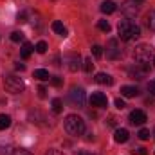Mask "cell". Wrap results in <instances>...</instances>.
Wrapping results in <instances>:
<instances>
[{
	"label": "cell",
	"instance_id": "obj_1",
	"mask_svg": "<svg viewBox=\"0 0 155 155\" xmlns=\"http://www.w3.org/2000/svg\"><path fill=\"white\" fill-rule=\"evenodd\" d=\"M117 31H119V38L124 40V41L137 40L139 36H141V27H139L135 22H132L130 18H126V20L119 22V25H117Z\"/></svg>",
	"mask_w": 155,
	"mask_h": 155
},
{
	"label": "cell",
	"instance_id": "obj_2",
	"mask_svg": "<svg viewBox=\"0 0 155 155\" xmlns=\"http://www.w3.org/2000/svg\"><path fill=\"white\" fill-rule=\"evenodd\" d=\"M65 130L71 135H81L85 132V121L76 114H71L65 117Z\"/></svg>",
	"mask_w": 155,
	"mask_h": 155
},
{
	"label": "cell",
	"instance_id": "obj_3",
	"mask_svg": "<svg viewBox=\"0 0 155 155\" xmlns=\"http://www.w3.org/2000/svg\"><path fill=\"white\" fill-rule=\"evenodd\" d=\"M134 58L135 61L139 63H148L152 58H153V47L148 45V43H141L134 49Z\"/></svg>",
	"mask_w": 155,
	"mask_h": 155
},
{
	"label": "cell",
	"instance_id": "obj_4",
	"mask_svg": "<svg viewBox=\"0 0 155 155\" xmlns=\"http://www.w3.org/2000/svg\"><path fill=\"white\" fill-rule=\"evenodd\" d=\"M4 87H5V90L11 92V94H20V92L25 88L22 78L15 76V74H9V76L4 78Z\"/></svg>",
	"mask_w": 155,
	"mask_h": 155
},
{
	"label": "cell",
	"instance_id": "obj_5",
	"mask_svg": "<svg viewBox=\"0 0 155 155\" xmlns=\"http://www.w3.org/2000/svg\"><path fill=\"white\" fill-rule=\"evenodd\" d=\"M69 101H71V105L72 107H78V108H83L85 107V92H83V88H71V92H69Z\"/></svg>",
	"mask_w": 155,
	"mask_h": 155
},
{
	"label": "cell",
	"instance_id": "obj_6",
	"mask_svg": "<svg viewBox=\"0 0 155 155\" xmlns=\"http://www.w3.org/2000/svg\"><path fill=\"white\" fill-rule=\"evenodd\" d=\"M128 72H130V76L134 78V79H143L150 72V65L148 63H135V67L128 69Z\"/></svg>",
	"mask_w": 155,
	"mask_h": 155
},
{
	"label": "cell",
	"instance_id": "obj_7",
	"mask_svg": "<svg viewBox=\"0 0 155 155\" xmlns=\"http://www.w3.org/2000/svg\"><path fill=\"white\" fill-rule=\"evenodd\" d=\"M121 11H123V15H124L126 18H134V16H137L139 7H137V4H135L134 0H126V2L121 5Z\"/></svg>",
	"mask_w": 155,
	"mask_h": 155
},
{
	"label": "cell",
	"instance_id": "obj_8",
	"mask_svg": "<svg viewBox=\"0 0 155 155\" xmlns=\"http://www.w3.org/2000/svg\"><path fill=\"white\" fill-rule=\"evenodd\" d=\"M107 103H108V99H107V96H105L103 92H94V94L90 96V105H92V107L103 108V107H107Z\"/></svg>",
	"mask_w": 155,
	"mask_h": 155
},
{
	"label": "cell",
	"instance_id": "obj_9",
	"mask_svg": "<svg viewBox=\"0 0 155 155\" xmlns=\"http://www.w3.org/2000/svg\"><path fill=\"white\" fill-rule=\"evenodd\" d=\"M130 123L132 124H144L146 123V114L143 110H132L130 112Z\"/></svg>",
	"mask_w": 155,
	"mask_h": 155
},
{
	"label": "cell",
	"instance_id": "obj_10",
	"mask_svg": "<svg viewBox=\"0 0 155 155\" xmlns=\"http://www.w3.org/2000/svg\"><path fill=\"white\" fill-rule=\"evenodd\" d=\"M107 56H108L110 60H117V58L121 56V49L117 47V40H110L108 49H107Z\"/></svg>",
	"mask_w": 155,
	"mask_h": 155
},
{
	"label": "cell",
	"instance_id": "obj_11",
	"mask_svg": "<svg viewBox=\"0 0 155 155\" xmlns=\"http://www.w3.org/2000/svg\"><path fill=\"white\" fill-rule=\"evenodd\" d=\"M65 61H67V69H69V71L76 72L78 69H79V56H78V54H71V56H67Z\"/></svg>",
	"mask_w": 155,
	"mask_h": 155
},
{
	"label": "cell",
	"instance_id": "obj_12",
	"mask_svg": "<svg viewBox=\"0 0 155 155\" xmlns=\"http://www.w3.org/2000/svg\"><path fill=\"white\" fill-rule=\"evenodd\" d=\"M121 96L123 97H135V96H139V88L132 87V85H124V87H121Z\"/></svg>",
	"mask_w": 155,
	"mask_h": 155
},
{
	"label": "cell",
	"instance_id": "obj_13",
	"mask_svg": "<svg viewBox=\"0 0 155 155\" xmlns=\"http://www.w3.org/2000/svg\"><path fill=\"white\" fill-rule=\"evenodd\" d=\"M128 137H130V134H128V130H126V128H117L116 134H114V141L119 143V144L126 143V141H128Z\"/></svg>",
	"mask_w": 155,
	"mask_h": 155
},
{
	"label": "cell",
	"instance_id": "obj_14",
	"mask_svg": "<svg viewBox=\"0 0 155 155\" xmlns=\"http://www.w3.org/2000/svg\"><path fill=\"white\" fill-rule=\"evenodd\" d=\"M94 79H96V83H99V85H112V83H114V78L110 76V74H105V72H97Z\"/></svg>",
	"mask_w": 155,
	"mask_h": 155
},
{
	"label": "cell",
	"instance_id": "obj_15",
	"mask_svg": "<svg viewBox=\"0 0 155 155\" xmlns=\"http://www.w3.org/2000/svg\"><path fill=\"white\" fill-rule=\"evenodd\" d=\"M116 9H117V5H116V2H112V0H105L101 4V13H105V15H112Z\"/></svg>",
	"mask_w": 155,
	"mask_h": 155
},
{
	"label": "cell",
	"instance_id": "obj_16",
	"mask_svg": "<svg viewBox=\"0 0 155 155\" xmlns=\"http://www.w3.org/2000/svg\"><path fill=\"white\" fill-rule=\"evenodd\" d=\"M52 31H54L56 35H60V36H67V29H65V25H63L60 20L52 22Z\"/></svg>",
	"mask_w": 155,
	"mask_h": 155
},
{
	"label": "cell",
	"instance_id": "obj_17",
	"mask_svg": "<svg viewBox=\"0 0 155 155\" xmlns=\"http://www.w3.org/2000/svg\"><path fill=\"white\" fill-rule=\"evenodd\" d=\"M35 49H33V43H29V41H25L24 45H22V51H20V56L24 58V60H27L29 56H31V52H33Z\"/></svg>",
	"mask_w": 155,
	"mask_h": 155
},
{
	"label": "cell",
	"instance_id": "obj_18",
	"mask_svg": "<svg viewBox=\"0 0 155 155\" xmlns=\"http://www.w3.org/2000/svg\"><path fill=\"white\" fill-rule=\"evenodd\" d=\"M35 78L40 79V81H49V79H51L49 71H45V69H36V71H35Z\"/></svg>",
	"mask_w": 155,
	"mask_h": 155
},
{
	"label": "cell",
	"instance_id": "obj_19",
	"mask_svg": "<svg viewBox=\"0 0 155 155\" xmlns=\"http://www.w3.org/2000/svg\"><path fill=\"white\" fill-rule=\"evenodd\" d=\"M146 25L150 31H155V9H152L148 15H146Z\"/></svg>",
	"mask_w": 155,
	"mask_h": 155
},
{
	"label": "cell",
	"instance_id": "obj_20",
	"mask_svg": "<svg viewBox=\"0 0 155 155\" xmlns=\"http://www.w3.org/2000/svg\"><path fill=\"white\" fill-rule=\"evenodd\" d=\"M11 126V117L7 114H0V130H7Z\"/></svg>",
	"mask_w": 155,
	"mask_h": 155
},
{
	"label": "cell",
	"instance_id": "obj_21",
	"mask_svg": "<svg viewBox=\"0 0 155 155\" xmlns=\"http://www.w3.org/2000/svg\"><path fill=\"white\" fill-rule=\"evenodd\" d=\"M61 110H63V103H61V99H60V97L52 99V112H54V114H61Z\"/></svg>",
	"mask_w": 155,
	"mask_h": 155
},
{
	"label": "cell",
	"instance_id": "obj_22",
	"mask_svg": "<svg viewBox=\"0 0 155 155\" xmlns=\"http://www.w3.org/2000/svg\"><path fill=\"white\" fill-rule=\"evenodd\" d=\"M97 27H99V31H103V33H110V24H108L107 20H99V22H97Z\"/></svg>",
	"mask_w": 155,
	"mask_h": 155
},
{
	"label": "cell",
	"instance_id": "obj_23",
	"mask_svg": "<svg viewBox=\"0 0 155 155\" xmlns=\"http://www.w3.org/2000/svg\"><path fill=\"white\" fill-rule=\"evenodd\" d=\"M83 69H85V72H92V69H94V63H92V58H87V60L83 61Z\"/></svg>",
	"mask_w": 155,
	"mask_h": 155
},
{
	"label": "cell",
	"instance_id": "obj_24",
	"mask_svg": "<svg viewBox=\"0 0 155 155\" xmlns=\"http://www.w3.org/2000/svg\"><path fill=\"white\" fill-rule=\"evenodd\" d=\"M137 135H139V139H141V141H148V139H150V130H146V128H141Z\"/></svg>",
	"mask_w": 155,
	"mask_h": 155
},
{
	"label": "cell",
	"instance_id": "obj_25",
	"mask_svg": "<svg viewBox=\"0 0 155 155\" xmlns=\"http://www.w3.org/2000/svg\"><path fill=\"white\" fill-rule=\"evenodd\" d=\"M35 49H36L38 54H45V52H47V43H45V41H38Z\"/></svg>",
	"mask_w": 155,
	"mask_h": 155
},
{
	"label": "cell",
	"instance_id": "obj_26",
	"mask_svg": "<svg viewBox=\"0 0 155 155\" xmlns=\"http://www.w3.org/2000/svg\"><path fill=\"white\" fill-rule=\"evenodd\" d=\"M92 54H94V58H101L103 56V47L101 45H94L92 47Z\"/></svg>",
	"mask_w": 155,
	"mask_h": 155
},
{
	"label": "cell",
	"instance_id": "obj_27",
	"mask_svg": "<svg viewBox=\"0 0 155 155\" xmlns=\"http://www.w3.org/2000/svg\"><path fill=\"white\" fill-rule=\"evenodd\" d=\"M11 40L16 41V43L22 41V40H24V33H22V31H15V33H11Z\"/></svg>",
	"mask_w": 155,
	"mask_h": 155
},
{
	"label": "cell",
	"instance_id": "obj_28",
	"mask_svg": "<svg viewBox=\"0 0 155 155\" xmlns=\"http://www.w3.org/2000/svg\"><path fill=\"white\" fill-rule=\"evenodd\" d=\"M51 83L54 85V87H61V83H63V79L60 76H54V78H51Z\"/></svg>",
	"mask_w": 155,
	"mask_h": 155
},
{
	"label": "cell",
	"instance_id": "obj_29",
	"mask_svg": "<svg viewBox=\"0 0 155 155\" xmlns=\"http://www.w3.org/2000/svg\"><path fill=\"white\" fill-rule=\"evenodd\" d=\"M11 155H33V153H31L29 150H24V148H18V150H15V152H13Z\"/></svg>",
	"mask_w": 155,
	"mask_h": 155
},
{
	"label": "cell",
	"instance_id": "obj_30",
	"mask_svg": "<svg viewBox=\"0 0 155 155\" xmlns=\"http://www.w3.org/2000/svg\"><path fill=\"white\" fill-rule=\"evenodd\" d=\"M148 92H150L152 96H155V79H153V81H150V83H148Z\"/></svg>",
	"mask_w": 155,
	"mask_h": 155
},
{
	"label": "cell",
	"instance_id": "obj_31",
	"mask_svg": "<svg viewBox=\"0 0 155 155\" xmlns=\"http://www.w3.org/2000/svg\"><path fill=\"white\" fill-rule=\"evenodd\" d=\"M134 153H137V155H148V150H146V148H135V150H134Z\"/></svg>",
	"mask_w": 155,
	"mask_h": 155
},
{
	"label": "cell",
	"instance_id": "obj_32",
	"mask_svg": "<svg viewBox=\"0 0 155 155\" xmlns=\"http://www.w3.org/2000/svg\"><path fill=\"white\" fill-rule=\"evenodd\" d=\"M38 96L40 97H45L47 96V88L45 87H38Z\"/></svg>",
	"mask_w": 155,
	"mask_h": 155
},
{
	"label": "cell",
	"instance_id": "obj_33",
	"mask_svg": "<svg viewBox=\"0 0 155 155\" xmlns=\"http://www.w3.org/2000/svg\"><path fill=\"white\" fill-rule=\"evenodd\" d=\"M116 107L119 108V110H123L126 105H124V101H123V99H116Z\"/></svg>",
	"mask_w": 155,
	"mask_h": 155
},
{
	"label": "cell",
	"instance_id": "obj_34",
	"mask_svg": "<svg viewBox=\"0 0 155 155\" xmlns=\"http://www.w3.org/2000/svg\"><path fill=\"white\" fill-rule=\"evenodd\" d=\"M16 18H18V22H22V24H25V22H27L25 13H18V16H16Z\"/></svg>",
	"mask_w": 155,
	"mask_h": 155
},
{
	"label": "cell",
	"instance_id": "obj_35",
	"mask_svg": "<svg viewBox=\"0 0 155 155\" xmlns=\"http://www.w3.org/2000/svg\"><path fill=\"white\" fill-rule=\"evenodd\" d=\"M45 155H63V153H61V152H58V150H49Z\"/></svg>",
	"mask_w": 155,
	"mask_h": 155
},
{
	"label": "cell",
	"instance_id": "obj_36",
	"mask_svg": "<svg viewBox=\"0 0 155 155\" xmlns=\"http://www.w3.org/2000/svg\"><path fill=\"white\" fill-rule=\"evenodd\" d=\"M16 71H25V65H22V63H16Z\"/></svg>",
	"mask_w": 155,
	"mask_h": 155
},
{
	"label": "cell",
	"instance_id": "obj_37",
	"mask_svg": "<svg viewBox=\"0 0 155 155\" xmlns=\"http://www.w3.org/2000/svg\"><path fill=\"white\" fill-rule=\"evenodd\" d=\"M76 155H90V153H87V152H78Z\"/></svg>",
	"mask_w": 155,
	"mask_h": 155
},
{
	"label": "cell",
	"instance_id": "obj_38",
	"mask_svg": "<svg viewBox=\"0 0 155 155\" xmlns=\"http://www.w3.org/2000/svg\"><path fill=\"white\" fill-rule=\"evenodd\" d=\"M134 2H135V4H137V5H139V4H143V2H144V0H134Z\"/></svg>",
	"mask_w": 155,
	"mask_h": 155
},
{
	"label": "cell",
	"instance_id": "obj_39",
	"mask_svg": "<svg viewBox=\"0 0 155 155\" xmlns=\"http://www.w3.org/2000/svg\"><path fill=\"white\" fill-rule=\"evenodd\" d=\"M153 65H155V56H153Z\"/></svg>",
	"mask_w": 155,
	"mask_h": 155
},
{
	"label": "cell",
	"instance_id": "obj_40",
	"mask_svg": "<svg viewBox=\"0 0 155 155\" xmlns=\"http://www.w3.org/2000/svg\"><path fill=\"white\" fill-rule=\"evenodd\" d=\"M153 132H155V130H153Z\"/></svg>",
	"mask_w": 155,
	"mask_h": 155
}]
</instances>
